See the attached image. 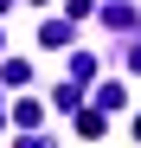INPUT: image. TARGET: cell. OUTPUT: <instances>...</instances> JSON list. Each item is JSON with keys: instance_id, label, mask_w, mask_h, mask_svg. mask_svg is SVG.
I'll return each instance as SVG.
<instances>
[{"instance_id": "obj_1", "label": "cell", "mask_w": 141, "mask_h": 148, "mask_svg": "<svg viewBox=\"0 0 141 148\" xmlns=\"http://www.w3.org/2000/svg\"><path fill=\"white\" fill-rule=\"evenodd\" d=\"M0 84H7V90H26L32 84V64L26 58H7V64H0Z\"/></svg>"}, {"instance_id": "obj_2", "label": "cell", "mask_w": 141, "mask_h": 148, "mask_svg": "<svg viewBox=\"0 0 141 148\" xmlns=\"http://www.w3.org/2000/svg\"><path fill=\"white\" fill-rule=\"evenodd\" d=\"M39 45H70V19H45V26H39Z\"/></svg>"}, {"instance_id": "obj_3", "label": "cell", "mask_w": 141, "mask_h": 148, "mask_svg": "<svg viewBox=\"0 0 141 148\" xmlns=\"http://www.w3.org/2000/svg\"><path fill=\"white\" fill-rule=\"evenodd\" d=\"M90 77H96V58H90V52H70V84H90Z\"/></svg>"}, {"instance_id": "obj_4", "label": "cell", "mask_w": 141, "mask_h": 148, "mask_svg": "<svg viewBox=\"0 0 141 148\" xmlns=\"http://www.w3.org/2000/svg\"><path fill=\"white\" fill-rule=\"evenodd\" d=\"M77 135H83V142H96V135H103V116H96V110H83V116H77Z\"/></svg>"}, {"instance_id": "obj_5", "label": "cell", "mask_w": 141, "mask_h": 148, "mask_svg": "<svg viewBox=\"0 0 141 148\" xmlns=\"http://www.w3.org/2000/svg\"><path fill=\"white\" fill-rule=\"evenodd\" d=\"M39 116H45V103H32V97H26V103H19V110H13V122H19V129H32V122H39Z\"/></svg>"}, {"instance_id": "obj_6", "label": "cell", "mask_w": 141, "mask_h": 148, "mask_svg": "<svg viewBox=\"0 0 141 148\" xmlns=\"http://www.w3.org/2000/svg\"><path fill=\"white\" fill-rule=\"evenodd\" d=\"M109 26L115 32H135V7H109Z\"/></svg>"}, {"instance_id": "obj_7", "label": "cell", "mask_w": 141, "mask_h": 148, "mask_svg": "<svg viewBox=\"0 0 141 148\" xmlns=\"http://www.w3.org/2000/svg\"><path fill=\"white\" fill-rule=\"evenodd\" d=\"M128 64H135V71H141V45H135V52H128Z\"/></svg>"}, {"instance_id": "obj_8", "label": "cell", "mask_w": 141, "mask_h": 148, "mask_svg": "<svg viewBox=\"0 0 141 148\" xmlns=\"http://www.w3.org/2000/svg\"><path fill=\"white\" fill-rule=\"evenodd\" d=\"M135 142H141V116H135Z\"/></svg>"}]
</instances>
